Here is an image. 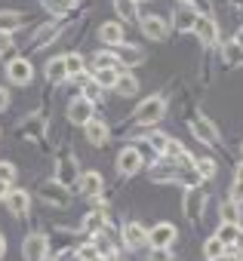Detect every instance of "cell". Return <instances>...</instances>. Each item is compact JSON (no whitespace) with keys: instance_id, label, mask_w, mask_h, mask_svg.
<instances>
[{"instance_id":"13","label":"cell","mask_w":243,"mask_h":261,"mask_svg":"<svg viewBox=\"0 0 243 261\" xmlns=\"http://www.w3.org/2000/svg\"><path fill=\"white\" fill-rule=\"evenodd\" d=\"M77 191H80L83 197H89V200L102 197V191H105V178H102V172H83V175L77 178Z\"/></svg>"},{"instance_id":"2","label":"cell","mask_w":243,"mask_h":261,"mask_svg":"<svg viewBox=\"0 0 243 261\" xmlns=\"http://www.w3.org/2000/svg\"><path fill=\"white\" fill-rule=\"evenodd\" d=\"M37 197H40L46 206H56V209H68V206H71V191H68L65 185H59V181H46V185H40Z\"/></svg>"},{"instance_id":"34","label":"cell","mask_w":243,"mask_h":261,"mask_svg":"<svg viewBox=\"0 0 243 261\" xmlns=\"http://www.w3.org/2000/svg\"><path fill=\"white\" fill-rule=\"evenodd\" d=\"M194 169H197L200 178H215V169H218V166H215V160H197Z\"/></svg>"},{"instance_id":"46","label":"cell","mask_w":243,"mask_h":261,"mask_svg":"<svg viewBox=\"0 0 243 261\" xmlns=\"http://www.w3.org/2000/svg\"><path fill=\"white\" fill-rule=\"evenodd\" d=\"M234 46H237V49H243V28L234 34Z\"/></svg>"},{"instance_id":"41","label":"cell","mask_w":243,"mask_h":261,"mask_svg":"<svg viewBox=\"0 0 243 261\" xmlns=\"http://www.w3.org/2000/svg\"><path fill=\"white\" fill-rule=\"evenodd\" d=\"M234 203H243V178H234V185H231V194H228Z\"/></svg>"},{"instance_id":"36","label":"cell","mask_w":243,"mask_h":261,"mask_svg":"<svg viewBox=\"0 0 243 261\" xmlns=\"http://www.w3.org/2000/svg\"><path fill=\"white\" fill-rule=\"evenodd\" d=\"M77 258H80V261H95V258H102V255L95 252L92 243H86V246H77Z\"/></svg>"},{"instance_id":"50","label":"cell","mask_w":243,"mask_h":261,"mask_svg":"<svg viewBox=\"0 0 243 261\" xmlns=\"http://www.w3.org/2000/svg\"><path fill=\"white\" fill-rule=\"evenodd\" d=\"M209 261H228V258H225V255H218V258H209Z\"/></svg>"},{"instance_id":"15","label":"cell","mask_w":243,"mask_h":261,"mask_svg":"<svg viewBox=\"0 0 243 261\" xmlns=\"http://www.w3.org/2000/svg\"><path fill=\"white\" fill-rule=\"evenodd\" d=\"M7 209L16 215V218H28V212H31V197H28V191H13L10 188V194H7Z\"/></svg>"},{"instance_id":"14","label":"cell","mask_w":243,"mask_h":261,"mask_svg":"<svg viewBox=\"0 0 243 261\" xmlns=\"http://www.w3.org/2000/svg\"><path fill=\"white\" fill-rule=\"evenodd\" d=\"M120 237H124L127 249H145V246H148V230H145L139 221H130V224H124Z\"/></svg>"},{"instance_id":"38","label":"cell","mask_w":243,"mask_h":261,"mask_svg":"<svg viewBox=\"0 0 243 261\" xmlns=\"http://www.w3.org/2000/svg\"><path fill=\"white\" fill-rule=\"evenodd\" d=\"M16 46H13V34L10 31H0V56H10Z\"/></svg>"},{"instance_id":"37","label":"cell","mask_w":243,"mask_h":261,"mask_svg":"<svg viewBox=\"0 0 243 261\" xmlns=\"http://www.w3.org/2000/svg\"><path fill=\"white\" fill-rule=\"evenodd\" d=\"M74 4H77V0H46V10H53V13H68Z\"/></svg>"},{"instance_id":"16","label":"cell","mask_w":243,"mask_h":261,"mask_svg":"<svg viewBox=\"0 0 243 261\" xmlns=\"http://www.w3.org/2000/svg\"><path fill=\"white\" fill-rule=\"evenodd\" d=\"M83 129H86V139H89V145H95V148H102V145L111 139V129H108V123H102V120H95V117H89V120L83 123Z\"/></svg>"},{"instance_id":"17","label":"cell","mask_w":243,"mask_h":261,"mask_svg":"<svg viewBox=\"0 0 243 261\" xmlns=\"http://www.w3.org/2000/svg\"><path fill=\"white\" fill-rule=\"evenodd\" d=\"M194 22H197V10L194 7H179V10H173V28L179 31V34H188V31H194Z\"/></svg>"},{"instance_id":"19","label":"cell","mask_w":243,"mask_h":261,"mask_svg":"<svg viewBox=\"0 0 243 261\" xmlns=\"http://www.w3.org/2000/svg\"><path fill=\"white\" fill-rule=\"evenodd\" d=\"M89 117H92V101H89V98H83V95H77V98L68 105V120L83 126Z\"/></svg>"},{"instance_id":"7","label":"cell","mask_w":243,"mask_h":261,"mask_svg":"<svg viewBox=\"0 0 243 261\" xmlns=\"http://www.w3.org/2000/svg\"><path fill=\"white\" fill-rule=\"evenodd\" d=\"M50 252V240L43 233H28L22 243V258L25 261H43V255Z\"/></svg>"},{"instance_id":"44","label":"cell","mask_w":243,"mask_h":261,"mask_svg":"<svg viewBox=\"0 0 243 261\" xmlns=\"http://www.w3.org/2000/svg\"><path fill=\"white\" fill-rule=\"evenodd\" d=\"M10 188H13V185H7V181H0V203H4V200H7V194H10Z\"/></svg>"},{"instance_id":"53","label":"cell","mask_w":243,"mask_h":261,"mask_svg":"<svg viewBox=\"0 0 243 261\" xmlns=\"http://www.w3.org/2000/svg\"><path fill=\"white\" fill-rule=\"evenodd\" d=\"M53 261H56V258H53Z\"/></svg>"},{"instance_id":"33","label":"cell","mask_w":243,"mask_h":261,"mask_svg":"<svg viewBox=\"0 0 243 261\" xmlns=\"http://www.w3.org/2000/svg\"><path fill=\"white\" fill-rule=\"evenodd\" d=\"M86 227H89V230H102V227H108V215H105L102 209L89 212V215H86Z\"/></svg>"},{"instance_id":"3","label":"cell","mask_w":243,"mask_h":261,"mask_svg":"<svg viewBox=\"0 0 243 261\" xmlns=\"http://www.w3.org/2000/svg\"><path fill=\"white\" fill-rule=\"evenodd\" d=\"M191 133H194V139H197L200 145H209V148H218V145H222V133L215 129V123H212L209 117H197V120L191 123Z\"/></svg>"},{"instance_id":"9","label":"cell","mask_w":243,"mask_h":261,"mask_svg":"<svg viewBox=\"0 0 243 261\" xmlns=\"http://www.w3.org/2000/svg\"><path fill=\"white\" fill-rule=\"evenodd\" d=\"M7 74H10V80H13L16 86H28V83L34 80V68H31L28 59H10Z\"/></svg>"},{"instance_id":"42","label":"cell","mask_w":243,"mask_h":261,"mask_svg":"<svg viewBox=\"0 0 243 261\" xmlns=\"http://www.w3.org/2000/svg\"><path fill=\"white\" fill-rule=\"evenodd\" d=\"M148 261H169V249H151Z\"/></svg>"},{"instance_id":"12","label":"cell","mask_w":243,"mask_h":261,"mask_svg":"<svg viewBox=\"0 0 243 261\" xmlns=\"http://www.w3.org/2000/svg\"><path fill=\"white\" fill-rule=\"evenodd\" d=\"M56 181H59V185H65V188L77 181V160H74V157H71L68 151H62V154H59V166H56Z\"/></svg>"},{"instance_id":"18","label":"cell","mask_w":243,"mask_h":261,"mask_svg":"<svg viewBox=\"0 0 243 261\" xmlns=\"http://www.w3.org/2000/svg\"><path fill=\"white\" fill-rule=\"evenodd\" d=\"M142 34H145L148 40H166V37H169V25H166L160 16H148V19L142 22Z\"/></svg>"},{"instance_id":"27","label":"cell","mask_w":243,"mask_h":261,"mask_svg":"<svg viewBox=\"0 0 243 261\" xmlns=\"http://www.w3.org/2000/svg\"><path fill=\"white\" fill-rule=\"evenodd\" d=\"M117 74H120V68H99V71H92V80H95L102 89H108V86L117 83Z\"/></svg>"},{"instance_id":"24","label":"cell","mask_w":243,"mask_h":261,"mask_svg":"<svg viewBox=\"0 0 243 261\" xmlns=\"http://www.w3.org/2000/svg\"><path fill=\"white\" fill-rule=\"evenodd\" d=\"M218 212H222V221H228V224H240V203H234L231 197L222 200Z\"/></svg>"},{"instance_id":"28","label":"cell","mask_w":243,"mask_h":261,"mask_svg":"<svg viewBox=\"0 0 243 261\" xmlns=\"http://www.w3.org/2000/svg\"><path fill=\"white\" fill-rule=\"evenodd\" d=\"M225 249H228V246H225L218 237H209V240L203 243V255H206V261H209V258H218V255H225Z\"/></svg>"},{"instance_id":"51","label":"cell","mask_w":243,"mask_h":261,"mask_svg":"<svg viewBox=\"0 0 243 261\" xmlns=\"http://www.w3.org/2000/svg\"><path fill=\"white\" fill-rule=\"evenodd\" d=\"M237 10H240V13H243V0H237Z\"/></svg>"},{"instance_id":"23","label":"cell","mask_w":243,"mask_h":261,"mask_svg":"<svg viewBox=\"0 0 243 261\" xmlns=\"http://www.w3.org/2000/svg\"><path fill=\"white\" fill-rule=\"evenodd\" d=\"M114 89H117V95H124V98H133L136 92H139V80L127 71V74H117V83H114Z\"/></svg>"},{"instance_id":"5","label":"cell","mask_w":243,"mask_h":261,"mask_svg":"<svg viewBox=\"0 0 243 261\" xmlns=\"http://www.w3.org/2000/svg\"><path fill=\"white\" fill-rule=\"evenodd\" d=\"M176 240H179V230H176V224H169V221H160V224H154V227L148 230V246H151V249H173Z\"/></svg>"},{"instance_id":"39","label":"cell","mask_w":243,"mask_h":261,"mask_svg":"<svg viewBox=\"0 0 243 261\" xmlns=\"http://www.w3.org/2000/svg\"><path fill=\"white\" fill-rule=\"evenodd\" d=\"M0 181H7V185L16 181V166L13 163H0Z\"/></svg>"},{"instance_id":"48","label":"cell","mask_w":243,"mask_h":261,"mask_svg":"<svg viewBox=\"0 0 243 261\" xmlns=\"http://www.w3.org/2000/svg\"><path fill=\"white\" fill-rule=\"evenodd\" d=\"M182 4H185V7H194V10H197V7H203V0H182Z\"/></svg>"},{"instance_id":"26","label":"cell","mask_w":243,"mask_h":261,"mask_svg":"<svg viewBox=\"0 0 243 261\" xmlns=\"http://www.w3.org/2000/svg\"><path fill=\"white\" fill-rule=\"evenodd\" d=\"M22 22H25V16L16 13V10H4V13H0V31H10V34H13Z\"/></svg>"},{"instance_id":"30","label":"cell","mask_w":243,"mask_h":261,"mask_svg":"<svg viewBox=\"0 0 243 261\" xmlns=\"http://www.w3.org/2000/svg\"><path fill=\"white\" fill-rule=\"evenodd\" d=\"M169 142H173V139H169V136H163V133H148V145H151V148H154V154H160V157H163V151L169 148Z\"/></svg>"},{"instance_id":"1","label":"cell","mask_w":243,"mask_h":261,"mask_svg":"<svg viewBox=\"0 0 243 261\" xmlns=\"http://www.w3.org/2000/svg\"><path fill=\"white\" fill-rule=\"evenodd\" d=\"M163 114H166V98H163V95H151V98H145V101L136 108L133 120H136V123H160Z\"/></svg>"},{"instance_id":"52","label":"cell","mask_w":243,"mask_h":261,"mask_svg":"<svg viewBox=\"0 0 243 261\" xmlns=\"http://www.w3.org/2000/svg\"><path fill=\"white\" fill-rule=\"evenodd\" d=\"M105 261H117V258H114V255H111V258H105Z\"/></svg>"},{"instance_id":"45","label":"cell","mask_w":243,"mask_h":261,"mask_svg":"<svg viewBox=\"0 0 243 261\" xmlns=\"http://www.w3.org/2000/svg\"><path fill=\"white\" fill-rule=\"evenodd\" d=\"M234 246H237V252L243 255V230H237V237H234Z\"/></svg>"},{"instance_id":"10","label":"cell","mask_w":243,"mask_h":261,"mask_svg":"<svg viewBox=\"0 0 243 261\" xmlns=\"http://www.w3.org/2000/svg\"><path fill=\"white\" fill-rule=\"evenodd\" d=\"M99 40L108 43V46L127 43V25H124V22H102V28H99Z\"/></svg>"},{"instance_id":"25","label":"cell","mask_w":243,"mask_h":261,"mask_svg":"<svg viewBox=\"0 0 243 261\" xmlns=\"http://www.w3.org/2000/svg\"><path fill=\"white\" fill-rule=\"evenodd\" d=\"M25 136H28V139H34L37 145H43V117H37V114H34V117H28V120H25Z\"/></svg>"},{"instance_id":"20","label":"cell","mask_w":243,"mask_h":261,"mask_svg":"<svg viewBox=\"0 0 243 261\" xmlns=\"http://www.w3.org/2000/svg\"><path fill=\"white\" fill-rule=\"evenodd\" d=\"M56 34H59V22H43V25L34 31V37H31L28 49H40V46L53 43V40H56Z\"/></svg>"},{"instance_id":"31","label":"cell","mask_w":243,"mask_h":261,"mask_svg":"<svg viewBox=\"0 0 243 261\" xmlns=\"http://www.w3.org/2000/svg\"><path fill=\"white\" fill-rule=\"evenodd\" d=\"M92 65H95V71H99V68H120V65H117V56H114V53H105V49L92 56Z\"/></svg>"},{"instance_id":"6","label":"cell","mask_w":243,"mask_h":261,"mask_svg":"<svg viewBox=\"0 0 243 261\" xmlns=\"http://www.w3.org/2000/svg\"><path fill=\"white\" fill-rule=\"evenodd\" d=\"M142 163H145V157H142V151L136 145H130V148H124L117 154V172L120 175H136L142 169Z\"/></svg>"},{"instance_id":"8","label":"cell","mask_w":243,"mask_h":261,"mask_svg":"<svg viewBox=\"0 0 243 261\" xmlns=\"http://www.w3.org/2000/svg\"><path fill=\"white\" fill-rule=\"evenodd\" d=\"M114 56H117V65L127 68V71L136 68V65H145V49L142 46H133V43H120Z\"/></svg>"},{"instance_id":"29","label":"cell","mask_w":243,"mask_h":261,"mask_svg":"<svg viewBox=\"0 0 243 261\" xmlns=\"http://www.w3.org/2000/svg\"><path fill=\"white\" fill-rule=\"evenodd\" d=\"M65 68H68V77L83 74V56H80V53H68V56H65Z\"/></svg>"},{"instance_id":"40","label":"cell","mask_w":243,"mask_h":261,"mask_svg":"<svg viewBox=\"0 0 243 261\" xmlns=\"http://www.w3.org/2000/svg\"><path fill=\"white\" fill-rule=\"evenodd\" d=\"M240 59H243V49H237L234 43H231V46H225V62H228V65H237Z\"/></svg>"},{"instance_id":"43","label":"cell","mask_w":243,"mask_h":261,"mask_svg":"<svg viewBox=\"0 0 243 261\" xmlns=\"http://www.w3.org/2000/svg\"><path fill=\"white\" fill-rule=\"evenodd\" d=\"M7 105H10V92H7V89H4V86H0V111H4V108H7Z\"/></svg>"},{"instance_id":"32","label":"cell","mask_w":243,"mask_h":261,"mask_svg":"<svg viewBox=\"0 0 243 261\" xmlns=\"http://www.w3.org/2000/svg\"><path fill=\"white\" fill-rule=\"evenodd\" d=\"M237 230H240V224H228V221H222V227H218V240L225 243V246H234V237H237Z\"/></svg>"},{"instance_id":"4","label":"cell","mask_w":243,"mask_h":261,"mask_svg":"<svg viewBox=\"0 0 243 261\" xmlns=\"http://www.w3.org/2000/svg\"><path fill=\"white\" fill-rule=\"evenodd\" d=\"M203 206H206V194H203L197 185H194V188H188V191H185V200H182V212H185V218H188L191 224H197V221H200Z\"/></svg>"},{"instance_id":"47","label":"cell","mask_w":243,"mask_h":261,"mask_svg":"<svg viewBox=\"0 0 243 261\" xmlns=\"http://www.w3.org/2000/svg\"><path fill=\"white\" fill-rule=\"evenodd\" d=\"M4 255H7V237L0 233V258H4Z\"/></svg>"},{"instance_id":"22","label":"cell","mask_w":243,"mask_h":261,"mask_svg":"<svg viewBox=\"0 0 243 261\" xmlns=\"http://www.w3.org/2000/svg\"><path fill=\"white\" fill-rule=\"evenodd\" d=\"M120 22H139V0H114Z\"/></svg>"},{"instance_id":"35","label":"cell","mask_w":243,"mask_h":261,"mask_svg":"<svg viewBox=\"0 0 243 261\" xmlns=\"http://www.w3.org/2000/svg\"><path fill=\"white\" fill-rule=\"evenodd\" d=\"M83 98H89V101H95V98H102V86L89 77L86 83H83Z\"/></svg>"},{"instance_id":"11","label":"cell","mask_w":243,"mask_h":261,"mask_svg":"<svg viewBox=\"0 0 243 261\" xmlns=\"http://www.w3.org/2000/svg\"><path fill=\"white\" fill-rule=\"evenodd\" d=\"M194 34L200 37V43L203 46H215L218 43V28H215V22H212V16H197V22H194Z\"/></svg>"},{"instance_id":"21","label":"cell","mask_w":243,"mask_h":261,"mask_svg":"<svg viewBox=\"0 0 243 261\" xmlns=\"http://www.w3.org/2000/svg\"><path fill=\"white\" fill-rule=\"evenodd\" d=\"M46 80L50 83H65L68 80V68H65V56H56L46 62Z\"/></svg>"},{"instance_id":"49","label":"cell","mask_w":243,"mask_h":261,"mask_svg":"<svg viewBox=\"0 0 243 261\" xmlns=\"http://www.w3.org/2000/svg\"><path fill=\"white\" fill-rule=\"evenodd\" d=\"M234 178H243V163H240V166L234 169Z\"/></svg>"}]
</instances>
